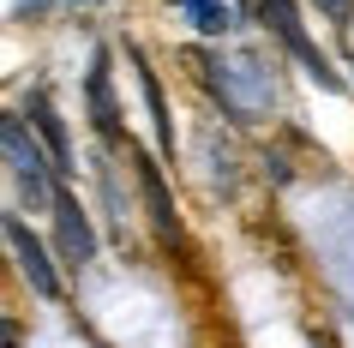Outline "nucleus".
<instances>
[{"mask_svg":"<svg viewBox=\"0 0 354 348\" xmlns=\"http://www.w3.org/2000/svg\"><path fill=\"white\" fill-rule=\"evenodd\" d=\"M0 145H6V168H12V186H19L24 199L30 204H55V156H42V145L37 138H30V127H24V120H6V127H0Z\"/></svg>","mask_w":354,"mask_h":348,"instance_id":"f257e3e1","label":"nucleus"},{"mask_svg":"<svg viewBox=\"0 0 354 348\" xmlns=\"http://www.w3.org/2000/svg\"><path fill=\"white\" fill-rule=\"evenodd\" d=\"M6 246H12V264H19V276L30 282L37 300H60V294H66L55 253L42 246V235H30V222H24L19 210H6Z\"/></svg>","mask_w":354,"mask_h":348,"instance_id":"f03ea898","label":"nucleus"},{"mask_svg":"<svg viewBox=\"0 0 354 348\" xmlns=\"http://www.w3.org/2000/svg\"><path fill=\"white\" fill-rule=\"evenodd\" d=\"M259 12H264V24H270V37L288 48V55L306 66V78L313 84H324V91H336V73H330V60L318 55V42L306 37V24H300V12H295V0H259Z\"/></svg>","mask_w":354,"mask_h":348,"instance_id":"7ed1b4c3","label":"nucleus"},{"mask_svg":"<svg viewBox=\"0 0 354 348\" xmlns=\"http://www.w3.org/2000/svg\"><path fill=\"white\" fill-rule=\"evenodd\" d=\"M48 210H55V240H60V264H66V271H84V264L96 258V228H91V217H84V204H78L73 192L60 186Z\"/></svg>","mask_w":354,"mask_h":348,"instance_id":"20e7f679","label":"nucleus"},{"mask_svg":"<svg viewBox=\"0 0 354 348\" xmlns=\"http://www.w3.org/2000/svg\"><path fill=\"white\" fill-rule=\"evenodd\" d=\"M138 192H145V210H150L156 240H162V246H180V210H174V199H168V181H162L156 163H138Z\"/></svg>","mask_w":354,"mask_h":348,"instance_id":"39448f33","label":"nucleus"},{"mask_svg":"<svg viewBox=\"0 0 354 348\" xmlns=\"http://www.w3.org/2000/svg\"><path fill=\"white\" fill-rule=\"evenodd\" d=\"M24 120L37 127V138L48 145V156H55V168H60V174H73V150H66V127H60L55 102H48L42 91H30V96H24Z\"/></svg>","mask_w":354,"mask_h":348,"instance_id":"423d86ee","label":"nucleus"},{"mask_svg":"<svg viewBox=\"0 0 354 348\" xmlns=\"http://www.w3.org/2000/svg\"><path fill=\"white\" fill-rule=\"evenodd\" d=\"M84 96H91V120H96V132H102L109 145H120V109H114V91H109V55H96L91 78H84Z\"/></svg>","mask_w":354,"mask_h":348,"instance_id":"0eeeda50","label":"nucleus"},{"mask_svg":"<svg viewBox=\"0 0 354 348\" xmlns=\"http://www.w3.org/2000/svg\"><path fill=\"white\" fill-rule=\"evenodd\" d=\"M138 91H145L150 127H156V150H162V156H174V120H168V109H162V84H156V73L145 66V55H138Z\"/></svg>","mask_w":354,"mask_h":348,"instance_id":"6e6552de","label":"nucleus"},{"mask_svg":"<svg viewBox=\"0 0 354 348\" xmlns=\"http://www.w3.org/2000/svg\"><path fill=\"white\" fill-rule=\"evenodd\" d=\"M180 6L192 12V24H198L205 37H223L228 24H234V12H228V0H180Z\"/></svg>","mask_w":354,"mask_h":348,"instance_id":"1a4fd4ad","label":"nucleus"},{"mask_svg":"<svg viewBox=\"0 0 354 348\" xmlns=\"http://www.w3.org/2000/svg\"><path fill=\"white\" fill-rule=\"evenodd\" d=\"M318 12H324V19L336 24V30H348V19H354V0H313Z\"/></svg>","mask_w":354,"mask_h":348,"instance_id":"9d476101","label":"nucleus"}]
</instances>
